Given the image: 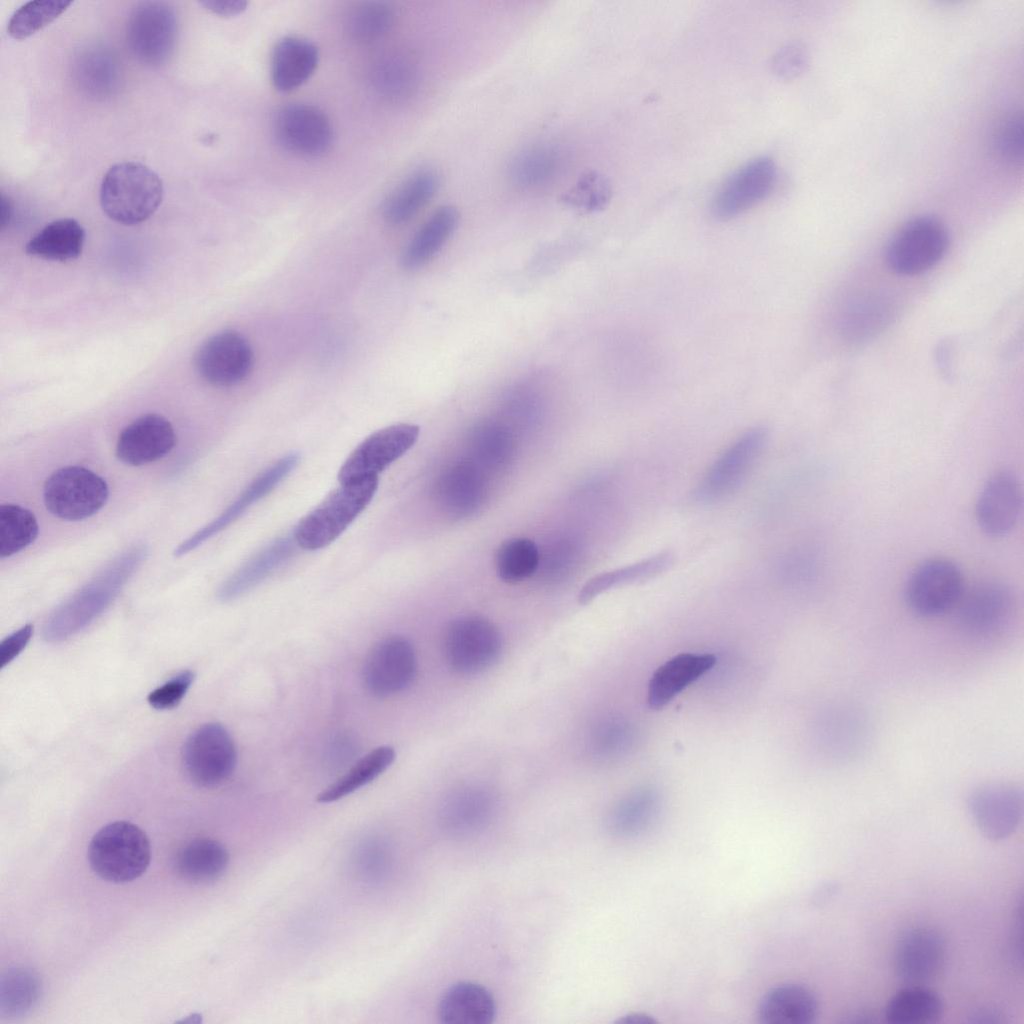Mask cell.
Masks as SVG:
<instances>
[{"label": "cell", "instance_id": "obj_36", "mask_svg": "<svg viewBox=\"0 0 1024 1024\" xmlns=\"http://www.w3.org/2000/svg\"><path fill=\"white\" fill-rule=\"evenodd\" d=\"M673 563V553L664 551L625 567L600 573L585 583L578 601L587 604L612 588L652 579L667 571Z\"/></svg>", "mask_w": 1024, "mask_h": 1024}, {"label": "cell", "instance_id": "obj_6", "mask_svg": "<svg viewBox=\"0 0 1024 1024\" xmlns=\"http://www.w3.org/2000/svg\"><path fill=\"white\" fill-rule=\"evenodd\" d=\"M949 245V234L941 220L922 215L906 222L889 240L887 265L895 273L916 275L936 265Z\"/></svg>", "mask_w": 1024, "mask_h": 1024}, {"label": "cell", "instance_id": "obj_11", "mask_svg": "<svg viewBox=\"0 0 1024 1024\" xmlns=\"http://www.w3.org/2000/svg\"><path fill=\"white\" fill-rule=\"evenodd\" d=\"M177 32V16L168 3L144 1L129 16L127 43L140 62L158 67L173 54Z\"/></svg>", "mask_w": 1024, "mask_h": 1024}, {"label": "cell", "instance_id": "obj_10", "mask_svg": "<svg viewBox=\"0 0 1024 1024\" xmlns=\"http://www.w3.org/2000/svg\"><path fill=\"white\" fill-rule=\"evenodd\" d=\"M419 426L397 423L366 437L339 469L340 484L358 483L378 475L402 457L417 442Z\"/></svg>", "mask_w": 1024, "mask_h": 1024}, {"label": "cell", "instance_id": "obj_3", "mask_svg": "<svg viewBox=\"0 0 1024 1024\" xmlns=\"http://www.w3.org/2000/svg\"><path fill=\"white\" fill-rule=\"evenodd\" d=\"M378 484L379 478L340 484L298 522L293 532L297 546L315 551L334 542L369 505Z\"/></svg>", "mask_w": 1024, "mask_h": 1024}, {"label": "cell", "instance_id": "obj_49", "mask_svg": "<svg viewBox=\"0 0 1024 1024\" xmlns=\"http://www.w3.org/2000/svg\"><path fill=\"white\" fill-rule=\"evenodd\" d=\"M195 678L194 672L184 670L154 689L148 695V703L157 710L176 707L184 698Z\"/></svg>", "mask_w": 1024, "mask_h": 1024}, {"label": "cell", "instance_id": "obj_40", "mask_svg": "<svg viewBox=\"0 0 1024 1024\" xmlns=\"http://www.w3.org/2000/svg\"><path fill=\"white\" fill-rule=\"evenodd\" d=\"M39 525L35 515L14 503L0 506V557H10L31 545L37 538Z\"/></svg>", "mask_w": 1024, "mask_h": 1024}, {"label": "cell", "instance_id": "obj_53", "mask_svg": "<svg viewBox=\"0 0 1024 1024\" xmlns=\"http://www.w3.org/2000/svg\"><path fill=\"white\" fill-rule=\"evenodd\" d=\"M616 1023L618 1024H652L656 1023L652 1017L641 1013L627 1014L619 1018Z\"/></svg>", "mask_w": 1024, "mask_h": 1024}, {"label": "cell", "instance_id": "obj_39", "mask_svg": "<svg viewBox=\"0 0 1024 1024\" xmlns=\"http://www.w3.org/2000/svg\"><path fill=\"white\" fill-rule=\"evenodd\" d=\"M371 79L378 93L396 99L409 96L418 88L420 72L412 60L390 55L374 64Z\"/></svg>", "mask_w": 1024, "mask_h": 1024}, {"label": "cell", "instance_id": "obj_2", "mask_svg": "<svg viewBox=\"0 0 1024 1024\" xmlns=\"http://www.w3.org/2000/svg\"><path fill=\"white\" fill-rule=\"evenodd\" d=\"M163 198V184L149 167L120 162L105 173L100 186V204L105 214L123 225L147 220Z\"/></svg>", "mask_w": 1024, "mask_h": 1024}, {"label": "cell", "instance_id": "obj_43", "mask_svg": "<svg viewBox=\"0 0 1024 1024\" xmlns=\"http://www.w3.org/2000/svg\"><path fill=\"white\" fill-rule=\"evenodd\" d=\"M71 3L66 0L29 1L12 14L7 32L14 39H25L54 21Z\"/></svg>", "mask_w": 1024, "mask_h": 1024}, {"label": "cell", "instance_id": "obj_33", "mask_svg": "<svg viewBox=\"0 0 1024 1024\" xmlns=\"http://www.w3.org/2000/svg\"><path fill=\"white\" fill-rule=\"evenodd\" d=\"M228 863L229 853L223 844L210 838H196L178 850L173 866L183 879L204 883L219 878Z\"/></svg>", "mask_w": 1024, "mask_h": 1024}, {"label": "cell", "instance_id": "obj_8", "mask_svg": "<svg viewBox=\"0 0 1024 1024\" xmlns=\"http://www.w3.org/2000/svg\"><path fill=\"white\" fill-rule=\"evenodd\" d=\"M964 591V577L958 565L949 559L934 557L911 572L904 596L913 613L935 617L956 607Z\"/></svg>", "mask_w": 1024, "mask_h": 1024}, {"label": "cell", "instance_id": "obj_5", "mask_svg": "<svg viewBox=\"0 0 1024 1024\" xmlns=\"http://www.w3.org/2000/svg\"><path fill=\"white\" fill-rule=\"evenodd\" d=\"M109 498L106 480L79 465L61 467L44 482L43 501L47 511L65 521H80L95 515Z\"/></svg>", "mask_w": 1024, "mask_h": 1024}, {"label": "cell", "instance_id": "obj_47", "mask_svg": "<svg viewBox=\"0 0 1024 1024\" xmlns=\"http://www.w3.org/2000/svg\"><path fill=\"white\" fill-rule=\"evenodd\" d=\"M490 810V801L478 792L461 794L448 808V823L454 829L463 831L479 826Z\"/></svg>", "mask_w": 1024, "mask_h": 1024}, {"label": "cell", "instance_id": "obj_4", "mask_svg": "<svg viewBox=\"0 0 1024 1024\" xmlns=\"http://www.w3.org/2000/svg\"><path fill=\"white\" fill-rule=\"evenodd\" d=\"M87 858L100 878L112 883H127L142 876L151 860L147 835L129 821H115L100 828L92 837Z\"/></svg>", "mask_w": 1024, "mask_h": 1024}, {"label": "cell", "instance_id": "obj_15", "mask_svg": "<svg viewBox=\"0 0 1024 1024\" xmlns=\"http://www.w3.org/2000/svg\"><path fill=\"white\" fill-rule=\"evenodd\" d=\"M273 133L286 151L302 157H319L329 151L333 129L318 107L291 103L281 107L273 119Z\"/></svg>", "mask_w": 1024, "mask_h": 1024}, {"label": "cell", "instance_id": "obj_34", "mask_svg": "<svg viewBox=\"0 0 1024 1024\" xmlns=\"http://www.w3.org/2000/svg\"><path fill=\"white\" fill-rule=\"evenodd\" d=\"M85 231L72 218L57 219L44 226L26 245V253L51 261L66 262L78 258Z\"/></svg>", "mask_w": 1024, "mask_h": 1024}, {"label": "cell", "instance_id": "obj_25", "mask_svg": "<svg viewBox=\"0 0 1024 1024\" xmlns=\"http://www.w3.org/2000/svg\"><path fill=\"white\" fill-rule=\"evenodd\" d=\"M319 51L311 41L287 36L277 42L271 58V80L281 92L302 86L315 72Z\"/></svg>", "mask_w": 1024, "mask_h": 1024}, {"label": "cell", "instance_id": "obj_14", "mask_svg": "<svg viewBox=\"0 0 1024 1024\" xmlns=\"http://www.w3.org/2000/svg\"><path fill=\"white\" fill-rule=\"evenodd\" d=\"M253 363L250 343L234 330L212 335L200 346L194 359L199 376L217 387H231L243 382L250 375Z\"/></svg>", "mask_w": 1024, "mask_h": 1024}, {"label": "cell", "instance_id": "obj_54", "mask_svg": "<svg viewBox=\"0 0 1024 1024\" xmlns=\"http://www.w3.org/2000/svg\"><path fill=\"white\" fill-rule=\"evenodd\" d=\"M12 217V204L8 197L3 193L1 195V227L2 229L9 223Z\"/></svg>", "mask_w": 1024, "mask_h": 1024}, {"label": "cell", "instance_id": "obj_26", "mask_svg": "<svg viewBox=\"0 0 1024 1024\" xmlns=\"http://www.w3.org/2000/svg\"><path fill=\"white\" fill-rule=\"evenodd\" d=\"M437 1016L443 1024H490L496 1016V1002L484 986L457 982L440 998Z\"/></svg>", "mask_w": 1024, "mask_h": 1024}, {"label": "cell", "instance_id": "obj_27", "mask_svg": "<svg viewBox=\"0 0 1024 1024\" xmlns=\"http://www.w3.org/2000/svg\"><path fill=\"white\" fill-rule=\"evenodd\" d=\"M567 161L566 151L553 143H539L519 151L510 161L508 177L521 189L535 190L559 177Z\"/></svg>", "mask_w": 1024, "mask_h": 1024}, {"label": "cell", "instance_id": "obj_17", "mask_svg": "<svg viewBox=\"0 0 1024 1024\" xmlns=\"http://www.w3.org/2000/svg\"><path fill=\"white\" fill-rule=\"evenodd\" d=\"M942 933L929 925H912L897 937L893 965L906 984H925L941 971L946 958Z\"/></svg>", "mask_w": 1024, "mask_h": 1024}, {"label": "cell", "instance_id": "obj_23", "mask_svg": "<svg viewBox=\"0 0 1024 1024\" xmlns=\"http://www.w3.org/2000/svg\"><path fill=\"white\" fill-rule=\"evenodd\" d=\"M712 654H678L662 664L652 675L647 702L652 709H661L687 686L709 671L715 664Z\"/></svg>", "mask_w": 1024, "mask_h": 1024}, {"label": "cell", "instance_id": "obj_12", "mask_svg": "<svg viewBox=\"0 0 1024 1024\" xmlns=\"http://www.w3.org/2000/svg\"><path fill=\"white\" fill-rule=\"evenodd\" d=\"M767 439L768 433L763 427L750 428L738 436L702 476L696 489L697 498L714 502L732 493L757 462Z\"/></svg>", "mask_w": 1024, "mask_h": 1024}, {"label": "cell", "instance_id": "obj_48", "mask_svg": "<svg viewBox=\"0 0 1024 1024\" xmlns=\"http://www.w3.org/2000/svg\"><path fill=\"white\" fill-rule=\"evenodd\" d=\"M994 147L1003 159L1021 161L1023 155V121L1020 114L1007 117L997 128Z\"/></svg>", "mask_w": 1024, "mask_h": 1024}, {"label": "cell", "instance_id": "obj_9", "mask_svg": "<svg viewBox=\"0 0 1024 1024\" xmlns=\"http://www.w3.org/2000/svg\"><path fill=\"white\" fill-rule=\"evenodd\" d=\"M182 763L186 775L195 785L217 786L227 780L235 769V743L222 724L205 723L186 739Z\"/></svg>", "mask_w": 1024, "mask_h": 1024}, {"label": "cell", "instance_id": "obj_24", "mask_svg": "<svg viewBox=\"0 0 1024 1024\" xmlns=\"http://www.w3.org/2000/svg\"><path fill=\"white\" fill-rule=\"evenodd\" d=\"M296 546L293 535L274 540L226 579L218 590V599L229 602L249 592L289 559Z\"/></svg>", "mask_w": 1024, "mask_h": 1024}, {"label": "cell", "instance_id": "obj_41", "mask_svg": "<svg viewBox=\"0 0 1024 1024\" xmlns=\"http://www.w3.org/2000/svg\"><path fill=\"white\" fill-rule=\"evenodd\" d=\"M540 563L536 544L527 538H511L503 542L495 556L499 578L509 584L530 578Z\"/></svg>", "mask_w": 1024, "mask_h": 1024}, {"label": "cell", "instance_id": "obj_19", "mask_svg": "<svg viewBox=\"0 0 1024 1024\" xmlns=\"http://www.w3.org/2000/svg\"><path fill=\"white\" fill-rule=\"evenodd\" d=\"M961 626L971 634L988 635L1003 627L1015 609L1013 591L999 581H984L964 591L957 606Z\"/></svg>", "mask_w": 1024, "mask_h": 1024}, {"label": "cell", "instance_id": "obj_18", "mask_svg": "<svg viewBox=\"0 0 1024 1024\" xmlns=\"http://www.w3.org/2000/svg\"><path fill=\"white\" fill-rule=\"evenodd\" d=\"M968 808L979 831L990 840L1013 834L1021 823L1024 796L1020 788L1007 783H987L969 795Z\"/></svg>", "mask_w": 1024, "mask_h": 1024}, {"label": "cell", "instance_id": "obj_35", "mask_svg": "<svg viewBox=\"0 0 1024 1024\" xmlns=\"http://www.w3.org/2000/svg\"><path fill=\"white\" fill-rule=\"evenodd\" d=\"M942 998L924 984H907L888 1001L885 1018L891 1024H929L943 1013Z\"/></svg>", "mask_w": 1024, "mask_h": 1024}, {"label": "cell", "instance_id": "obj_7", "mask_svg": "<svg viewBox=\"0 0 1024 1024\" xmlns=\"http://www.w3.org/2000/svg\"><path fill=\"white\" fill-rule=\"evenodd\" d=\"M502 639L497 628L485 618L463 616L451 621L443 637L447 665L462 675L478 674L499 658Z\"/></svg>", "mask_w": 1024, "mask_h": 1024}, {"label": "cell", "instance_id": "obj_51", "mask_svg": "<svg viewBox=\"0 0 1024 1024\" xmlns=\"http://www.w3.org/2000/svg\"><path fill=\"white\" fill-rule=\"evenodd\" d=\"M33 634V625L26 624L7 636L0 644V667L4 668L26 647Z\"/></svg>", "mask_w": 1024, "mask_h": 1024}, {"label": "cell", "instance_id": "obj_44", "mask_svg": "<svg viewBox=\"0 0 1024 1024\" xmlns=\"http://www.w3.org/2000/svg\"><path fill=\"white\" fill-rule=\"evenodd\" d=\"M512 447L510 434L499 425L481 426L472 436V450L476 458L489 467L505 463L511 455Z\"/></svg>", "mask_w": 1024, "mask_h": 1024}, {"label": "cell", "instance_id": "obj_31", "mask_svg": "<svg viewBox=\"0 0 1024 1024\" xmlns=\"http://www.w3.org/2000/svg\"><path fill=\"white\" fill-rule=\"evenodd\" d=\"M440 186L436 170L423 167L410 174L387 198L382 214L391 225L412 219L435 196Z\"/></svg>", "mask_w": 1024, "mask_h": 1024}, {"label": "cell", "instance_id": "obj_46", "mask_svg": "<svg viewBox=\"0 0 1024 1024\" xmlns=\"http://www.w3.org/2000/svg\"><path fill=\"white\" fill-rule=\"evenodd\" d=\"M612 187L602 174L590 172L583 175L566 194L565 201L581 211L594 212L603 209L610 201Z\"/></svg>", "mask_w": 1024, "mask_h": 1024}, {"label": "cell", "instance_id": "obj_13", "mask_svg": "<svg viewBox=\"0 0 1024 1024\" xmlns=\"http://www.w3.org/2000/svg\"><path fill=\"white\" fill-rule=\"evenodd\" d=\"M416 669V654L410 641L401 636L386 637L367 654L363 683L373 696L389 697L405 690L413 682Z\"/></svg>", "mask_w": 1024, "mask_h": 1024}, {"label": "cell", "instance_id": "obj_32", "mask_svg": "<svg viewBox=\"0 0 1024 1024\" xmlns=\"http://www.w3.org/2000/svg\"><path fill=\"white\" fill-rule=\"evenodd\" d=\"M74 76L78 87L95 99L112 95L119 87L121 70L116 56L103 46L83 49L76 58Z\"/></svg>", "mask_w": 1024, "mask_h": 1024}, {"label": "cell", "instance_id": "obj_22", "mask_svg": "<svg viewBox=\"0 0 1024 1024\" xmlns=\"http://www.w3.org/2000/svg\"><path fill=\"white\" fill-rule=\"evenodd\" d=\"M176 444L172 424L159 414H145L120 432L116 457L129 466H142L166 456Z\"/></svg>", "mask_w": 1024, "mask_h": 1024}, {"label": "cell", "instance_id": "obj_37", "mask_svg": "<svg viewBox=\"0 0 1024 1024\" xmlns=\"http://www.w3.org/2000/svg\"><path fill=\"white\" fill-rule=\"evenodd\" d=\"M395 750L382 745L358 759L341 777L317 795L320 803L338 801L380 776L395 760Z\"/></svg>", "mask_w": 1024, "mask_h": 1024}, {"label": "cell", "instance_id": "obj_21", "mask_svg": "<svg viewBox=\"0 0 1024 1024\" xmlns=\"http://www.w3.org/2000/svg\"><path fill=\"white\" fill-rule=\"evenodd\" d=\"M1022 510L1021 485L1014 473L1000 470L984 484L975 507L976 520L989 536L1001 537L1016 526Z\"/></svg>", "mask_w": 1024, "mask_h": 1024}, {"label": "cell", "instance_id": "obj_45", "mask_svg": "<svg viewBox=\"0 0 1024 1024\" xmlns=\"http://www.w3.org/2000/svg\"><path fill=\"white\" fill-rule=\"evenodd\" d=\"M654 800L639 795L619 805L611 814L609 828L612 833L627 837L641 832L653 818Z\"/></svg>", "mask_w": 1024, "mask_h": 1024}, {"label": "cell", "instance_id": "obj_50", "mask_svg": "<svg viewBox=\"0 0 1024 1024\" xmlns=\"http://www.w3.org/2000/svg\"><path fill=\"white\" fill-rule=\"evenodd\" d=\"M808 53L799 43L788 44L780 48L772 58V71L782 79H793L806 69Z\"/></svg>", "mask_w": 1024, "mask_h": 1024}, {"label": "cell", "instance_id": "obj_28", "mask_svg": "<svg viewBox=\"0 0 1024 1024\" xmlns=\"http://www.w3.org/2000/svg\"><path fill=\"white\" fill-rule=\"evenodd\" d=\"M486 482L477 466L457 463L445 471L438 481L436 495L441 507L455 516L473 513L483 502Z\"/></svg>", "mask_w": 1024, "mask_h": 1024}, {"label": "cell", "instance_id": "obj_42", "mask_svg": "<svg viewBox=\"0 0 1024 1024\" xmlns=\"http://www.w3.org/2000/svg\"><path fill=\"white\" fill-rule=\"evenodd\" d=\"M395 18V9L387 2H361L349 11L346 27L353 39L370 42L384 36L394 25Z\"/></svg>", "mask_w": 1024, "mask_h": 1024}, {"label": "cell", "instance_id": "obj_29", "mask_svg": "<svg viewBox=\"0 0 1024 1024\" xmlns=\"http://www.w3.org/2000/svg\"><path fill=\"white\" fill-rule=\"evenodd\" d=\"M818 1013L814 993L799 984H784L771 989L762 998L758 1016L765 1024H809Z\"/></svg>", "mask_w": 1024, "mask_h": 1024}, {"label": "cell", "instance_id": "obj_38", "mask_svg": "<svg viewBox=\"0 0 1024 1024\" xmlns=\"http://www.w3.org/2000/svg\"><path fill=\"white\" fill-rule=\"evenodd\" d=\"M42 984L28 968H11L1 975L0 1015L14 1018L30 1012L39 1002Z\"/></svg>", "mask_w": 1024, "mask_h": 1024}, {"label": "cell", "instance_id": "obj_52", "mask_svg": "<svg viewBox=\"0 0 1024 1024\" xmlns=\"http://www.w3.org/2000/svg\"><path fill=\"white\" fill-rule=\"evenodd\" d=\"M210 12L224 17L242 13L248 3L243 0H205L200 2Z\"/></svg>", "mask_w": 1024, "mask_h": 1024}, {"label": "cell", "instance_id": "obj_1", "mask_svg": "<svg viewBox=\"0 0 1024 1024\" xmlns=\"http://www.w3.org/2000/svg\"><path fill=\"white\" fill-rule=\"evenodd\" d=\"M147 552L146 545L140 544L118 556L48 617L42 629L43 639L63 641L94 621L119 594Z\"/></svg>", "mask_w": 1024, "mask_h": 1024}, {"label": "cell", "instance_id": "obj_30", "mask_svg": "<svg viewBox=\"0 0 1024 1024\" xmlns=\"http://www.w3.org/2000/svg\"><path fill=\"white\" fill-rule=\"evenodd\" d=\"M459 219V211L451 205H444L434 211L404 249L402 266L414 270L426 265L455 232Z\"/></svg>", "mask_w": 1024, "mask_h": 1024}, {"label": "cell", "instance_id": "obj_16", "mask_svg": "<svg viewBox=\"0 0 1024 1024\" xmlns=\"http://www.w3.org/2000/svg\"><path fill=\"white\" fill-rule=\"evenodd\" d=\"M777 166L769 157L755 158L733 172L716 191L711 211L719 220L732 219L749 210L774 189Z\"/></svg>", "mask_w": 1024, "mask_h": 1024}, {"label": "cell", "instance_id": "obj_20", "mask_svg": "<svg viewBox=\"0 0 1024 1024\" xmlns=\"http://www.w3.org/2000/svg\"><path fill=\"white\" fill-rule=\"evenodd\" d=\"M300 456L291 452L262 472L217 518L199 529L174 550L181 557L237 520L249 507L273 491L298 465Z\"/></svg>", "mask_w": 1024, "mask_h": 1024}]
</instances>
